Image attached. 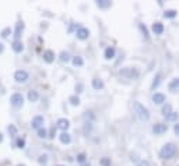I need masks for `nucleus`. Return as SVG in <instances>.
Instances as JSON below:
<instances>
[{
	"mask_svg": "<svg viewBox=\"0 0 179 166\" xmlns=\"http://www.w3.org/2000/svg\"><path fill=\"white\" fill-rule=\"evenodd\" d=\"M165 117H167L168 121H173V120H176V119H178V113L171 112V113H168V115H165Z\"/></svg>",
	"mask_w": 179,
	"mask_h": 166,
	"instance_id": "obj_22",
	"label": "nucleus"
},
{
	"mask_svg": "<svg viewBox=\"0 0 179 166\" xmlns=\"http://www.w3.org/2000/svg\"><path fill=\"white\" fill-rule=\"evenodd\" d=\"M168 88H169L171 92H176V91H179V78L172 80V81L168 84Z\"/></svg>",
	"mask_w": 179,
	"mask_h": 166,
	"instance_id": "obj_12",
	"label": "nucleus"
},
{
	"mask_svg": "<svg viewBox=\"0 0 179 166\" xmlns=\"http://www.w3.org/2000/svg\"><path fill=\"white\" fill-rule=\"evenodd\" d=\"M69 126H70V123H69L67 119H59V120H58V127L60 128V130L66 131L67 128H69Z\"/></svg>",
	"mask_w": 179,
	"mask_h": 166,
	"instance_id": "obj_9",
	"label": "nucleus"
},
{
	"mask_svg": "<svg viewBox=\"0 0 179 166\" xmlns=\"http://www.w3.org/2000/svg\"><path fill=\"white\" fill-rule=\"evenodd\" d=\"M77 160L83 163V162H84V160H85V155H84V154H80L79 156H77Z\"/></svg>",
	"mask_w": 179,
	"mask_h": 166,
	"instance_id": "obj_34",
	"label": "nucleus"
},
{
	"mask_svg": "<svg viewBox=\"0 0 179 166\" xmlns=\"http://www.w3.org/2000/svg\"><path fill=\"white\" fill-rule=\"evenodd\" d=\"M167 130H168L167 124H162V123H158V124H155V126L153 127V133H154L155 136H160V134H164Z\"/></svg>",
	"mask_w": 179,
	"mask_h": 166,
	"instance_id": "obj_6",
	"label": "nucleus"
},
{
	"mask_svg": "<svg viewBox=\"0 0 179 166\" xmlns=\"http://www.w3.org/2000/svg\"><path fill=\"white\" fill-rule=\"evenodd\" d=\"M42 124H43V117H42V116H35V117L32 119V127H34V128H38V130H39Z\"/></svg>",
	"mask_w": 179,
	"mask_h": 166,
	"instance_id": "obj_7",
	"label": "nucleus"
},
{
	"mask_svg": "<svg viewBox=\"0 0 179 166\" xmlns=\"http://www.w3.org/2000/svg\"><path fill=\"white\" fill-rule=\"evenodd\" d=\"M9 34H11V30H10V28H4V30L2 31V36H3V38H7Z\"/></svg>",
	"mask_w": 179,
	"mask_h": 166,
	"instance_id": "obj_30",
	"label": "nucleus"
},
{
	"mask_svg": "<svg viewBox=\"0 0 179 166\" xmlns=\"http://www.w3.org/2000/svg\"><path fill=\"white\" fill-rule=\"evenodd\" d=\"M101 165L102 166H111V160L108 159V158H102V159H101Z\"/></svg>",
	"mask_w": 179,
	"mask_h": 166,
	"instance_id": "obj_31",
	"label": "nucleus"
},
{
	"mask_svg": "<svg viewBox=\"0 0 179 166\" xmlns=\"http://www.w3.org/2000/svg\"><path fill=\"white\" fill-rule=\"evenodd\" d=\"M39 162H41V163H45V162H46V156H41V158H39Z\"/></svg>",
	"mask_w": 179,
	"mask_h": 166,
	"instance_id": "obj_38",
	"label": "nucleus"
},
{
	"mask_svg": "<svg viewBox=\"0 0 179 166\" xmlns=\"http://www.w3.org/2000/svg\"><path fill=\"white\" fill-rule=\"evenodd\" d=\"M153 32H154L155 35H161V34L164 32V25L161 24V22H155V24H153Z\"/></svg>",
	"mask_w": 179,
	"mask_h": 166,
	"instance_id": "obj_10",
	"label": "nucleus"
},
{
	"mask_svg": "<svg viewBox=\"0 0 179 166\" xmlns=\"http://www.w3.org/2000/svg\"><path fill=\"white\" fill-rule=\"evenodd\" d=\"M97 6L100 7V9H106V7L111 6V2H109V0H98Z\"/></svg>",
	"mask_w": 179,
	"mask_h": 166,
	"instance_id": "obj_17",
	"label": "nucleus"
},
{
	"mask_svg": "<svg viewBox=\"0 0 179 166\" xmlns=\"http://www.w3.org/2000/svg\"><path fill=\"white\" fill-rule=\"evenodd\" d=\"M3 49H4V48H3V43H0V53L3 52Z\"/></svg>",
	"mask_w": 179,
	"mask_h": 166,
	"instance_id": "obj_39",
	"label": "nucleus"
},
{
	"mask_svg": "<svg viewBox=\"0 0 179 166\" xmlns=\"http://www.w3.org/2000/svg\"><path fill=\"white\" fill-rule=\"evenodd\" d=\"M24 145H25V141L22 138L17 140V147H18V148H24Z\"/></svg>",
	"mask_w": 179,
	"mask_h": 166,
	"instance_id": "obj_33",
	"label": "nucleus"
},
{
	"mask_svg": "<svg viewBox=\"0 0 179 166\" xmlns=\"http://www.w3.org/2000/svg\"><path fill=\"white\" fill-rule=\"evenodd\" d=\"M22 30H24V24H22V22H17V25H15V32H14L15 41H18V39H20V35H21Z\"/></svg>",
	"mask_w": 179,
	"mask_h": 166,
	"instance_id": "obj_13",
	"label": "nucleus"
},
{
	"mask_svg": "<svg viewBox=\"0 0 179 166\" xmlns=\"http://www.w3.org/2000/svg\"><path fill=\"white\" fill-rule=\"evenodd\" d=\"M176 15V11L175 10H167V11L164 13V17L165 18H173Z\"/></svg>",
	"mask_w": 179,
	"mask_h": 166,
	"instance_id": "obj_23",
	"label": "nucleus"
},
{
	"mask_svg": "<svg viewBox=\"0 0 179 166\" xmlns=\"http://www.w3.org/2000/svg\"><path fill=\"white\" fill-rule=\"evenodd\" d=\"M139 27H140V30H141V32L144 34V36H146V38H148V31H147L146 25H144V24H140Z\"/></svg>",
	"mask_w": 179,
	"mask_h": 166,
	"instance_id": "obj_29",
	"label": "nucleus"
},
{
	"mask_svg": "<svg viewBox=\"0 0 179 166\" xmlns=\"http://www.w3.org/2000/svg\"><path fill=\"white\" fill-rule=\"evenodd\" d=\"M69 102L71 103V105H74V106H77L80 103V99H79V97H76V95H73V97H70L69 98Z\"/></svg>",
	"mask_w": 179,
	"mask_h": 166,
	"instance_id": "obj_24",
	"label": "nucleus"
},
{
	"mask_svg": "<svg viewBox=\"0 0 179 166\" xmlns=\"http://www.w3.org/2000/svg\"><path fill=\"white\" fill-rule=\"evenodd\" d=\"M13 50L17 52V53L21 52L22 50V43L20 42V41H14V42H13Z\"/></svg>",
	"mask_w": 179,
	"mask_h": 166,
	"instance_id": "obj_19",
	"label": "nucleus"
},
{
	"mask_svg": "<svg viewBox=\"0 0 179 166\" xmlns=\"http://www.w3.org/2000/svg\"><path fill=\"white\" fill-rule=\"evenodd\" d=\"M162 113H164V115H168V113H171V105H165L164 108H162Z\"/></svg>",
	"mask_w": 179,
	"mask_h": 166,
	"instance_id": "obj_32",
	"label": "nucleus"
},
{
	"mask_svg": "<svg viewBox=\"0 0 179 166\" xmlns=\"http://www.w3.org/2000/svg\"><path fill=\"white\" fill-rule=\"evenodd\" d=\"M160 81H161V73H157V76L154 77V81L151 84V89H155V88L160 85Z\"/></svg>",
	"mask_w": 179,
	"mask_h": 166,
	"instance_id": "obj_18",
	"label": "nucleus"
},
{
	"mask_svg": "<svg viewBox=\"0 0 179 166\" xmlns=\"http://www.w3.org/2000/svg\"><path fill=\"white\" fill-rule=\"evenodd\" d=\"M18 166H24V165H18Z\"/></svg>",
	"mask_w": 179,
	"mask_h": 166,
	"instance_id": "obj_41",
	"label": "nucleus"
},
{
	"mask_svg": "<svg viewBox=\"0 0 179 166\" xmlns=\"http://www.w3.org/2000/svg\"><path fill=\"white\" fill-rule=\"evenodd\" d=\"M115 56V49L113 48H106L105 49V59H112Z\"/></svg>",
	"mask_w": 179,
	"mask_h": 166,
	"instance_id": "obj_20",
	"label": "nucleus"
},
{
	"mask_svg": "<svg viewBox=\"0 0 179 166\" xmlns=\"http://www.w3.org/2000/svg\"><path fill=\"white\" fill-rule=\"evenodd\" d=\"M88 35H90V32H88L87 28H79V31H77V38L79 39H87Z\"/></svg>",
	"mask_w": 179,
	"mask_h": 166,
	"instance_id": "obj_11",
	"label": "nucleus"
},
{
	"mask_svg": "<svg viewBox=\"0 0 179 166\" xmlns=\"http://www.w3.org/2000/svg\"><path fill=\"white\" fill-rule=\"evenodd\" d=\"M176 154V147L173 144H165L160 151V158L162 159H171Z\"/></svg>",
	"mask_w": 179,
	"mask_h": 166,
	"instance_id": "obj_2",
	"label": "nucleus"
},
{
	"mask_svg": "<svg viewBox=\"0 0 179 166\" xmlns=\"http://www.w3.org/2000/svg\"><path fill=\"white\" fill-rule=\"evenodd\" d=\"M133 109H134V113H136V116L141 121H146V120H148V119H150L148 109H147L144 105H141L140 102H134L133 103Z\"/></svg>",
	"mask_w": 179,
	"mask_h": 166,
	"instance_id": "obj_1",
	"label": "nucleus"
},
{
	"mask_svg": "<svg viewBox=\"0 0 179 166\" xmlns=\"http://www.w3.org/2000/svg\"><path fill=\"white\" fill-rule=\"evenodd\" d=\"M153 102L157 103V105H160V103L165 102V95L164 94H160V92L154 94V95H153Z\"/></svg>",
	"mask_w": 179,
	"mask_h": 166,
	"instance_id": "obj_8",
	"label": "nucleus"
},
{
	"mask_svg": "<svg viewBox=\"0 0 179 166\" xmlns=\"http://www.w3.org/2000/svg\"><path fill=\"white\" fill-rule=\"evenodd\" d=\"M60 141L63 142V144H69L70 142V136L66 133V131H63V133L60 134Z\"/></svg>",
	"mask_w": 179,
	"mask_h": 166,
	"instance_id": "obj_21",
	"label": "nucleus"
},
{
	"mask_svg": "<svg viewBox=\"0 0 179 166\" xmlns=\"http://www.w3.org/2000/svg\"><path fill=\"white\" fill-rule=\"evenodd\" d=\"M59 166H63V165H59Z\"/></svg>",
	"mask_w": 179,
	"mask_h": 166,
	"instance_id": "obj_42",
	"label": "nucleus"
},
{
	"mask_svg": "<svg viewBox=\"0 0 179 166\" xmlns=\"http://www.w3.org/2000/svg\"><path fill=\"white\" fill-rule=\"evenodd\" d=\"M14 78L17 82H25L28 80V73L24 70H18V71L14 73Z\"/></svg>",
	"mask_w": 179,
	"mask_h": 166,
	"instance_id": "obj_5",
	"label": "nucleus"
},
{
	"mask_svg": "<svg viewBox=\"0 0 179 166\" xmlns=\"http://www.w3.org/2000/svg\"><path fill=\"white\" fill-rule=\"evenodd\" d=\"M10 102L14 108H21L22 102H24V98H22L21 94H13L11 98H10Z\"/></svg>",
	"mask_w": 179,
	"mask_h": 166,
	"instance_id": "obj_4",
	"label": "nucleus"
},
{
	"mask_svg": "<svg viewBox=\"0 0 179 166\" xmlns=\"http://www.w3.org/2000/svg\"><path fill=\"white\" fill-rule=\"evenodd\" d=\"M119 74H120L122 77H124V78L128 80H137L139 78V71H137L136 69H130V67H126V69H122L120 71H119Z\"/></svg>",
	"mask_w": 179,
	"mask_h": 166,
	"instance_id": "obj_3",
	"label": "nucleus"
},
{
	"mask_svg": "<svg viewBox=\"0 0 179 166\" xmlns=\"http://www.w3.org/2000/svg\"><path fill=\"white\" fill-rule=\"evenodd\" d=\"M92 87H94L95 89H102V88H104V82L101 81L100 78H94V80H92Z\"/></svg>",
	"mask_w": 179,
	"mask_h": 166,
	"instance_id": "obj_16",
	"label": "nucleus"
},
{
	"mask_svg": "<svg viewBox=\"0 0 179 166\" xmlns=\"http://www.w3.org/2000/svg\"><path fill=\"white\" fill-rule=\"evenodd\" d=\"M137 166H150V163H148V160H141Z\"/></svg>",
	"mask_w": 179,
	"mask_h": 166,
	"instance_id": "obj_35",
	"label": "nucleus"
},
{
	"mask_svg": "<svg viewBox=\"0 0 179 166\" xmlns=\"http://www.w3.org/2000/svg\"><path fill=\"white\" fill-rule=\"evenodd\" d=\"M70 59V54L67 53V52H62L60 53V60L62 61H67Z\"/></svg>",
	"mask_w": 179,
	"mask_h": 166,
	"instance_id": "obj_26",
	"label": "nucleus"
},
{
	"mask_svg": "<svg viewBox=\"0 0 179 166\" xmlns=\"http://www.w3.org/2000/svg\"><path fill=\"white\" fill-rule=\"evenodd\" d=\"M2 141H3V134L0 133V142H2Z\"/></svg>",
	"mask_w": 179,
	"mask_h": 166,
	"instance_id": "obj_40",
	"label": "nucleus"
},
{
	"mask_svg": "<svg viewBox=\"0 0 179 166\" xmlns=\"http://www.w3.org/2000/svg\"><path fill=\"white\" fill-rule=\"evenodd\" d=\"M9 131L11 136H17V127H15L14 124H10L9 126Z\"/></svg>",
	"mask_w": 179,
	"mask_h": 166,
	"instance_id": "obj_27",
	"label": "nucleus"
},
{
	"mask_svg": "<svg viewBox=\"0 0 179 166\" xmlns=\"http://www.w3.org/2000/svg\"><path fill=\"white\" fill-rule=\"evenodd\" d=\"M46 136H48V131H46L45 128H39V130H38V137H41V138H45Z\"/></svg>",
	"mask_w": 179,
	"mask_h": 166,
	"instance_id": "obj_28",
	"label": "nucleus"
},
{
	"mask_svg": "<svg viewBox=\"0 0 179 166\" xmlns=\"http://www.w3.org/2000/svg\"><path fill=\"white\" fill-rule=\"evenodd\" d=\"M173 131H175L176 136H179V124H176V126L173 127Z\"/></svg>",
	"mask_w": 179,
	"mask_h": 166,
	"instance_id": "obj_37",
	"label": "nucleus"
},
{
	"mask_svg": "<svg viewBox=\"0 0 179 166\" xmlns=\"http://www.w3.org/2000/svg\"><path fill=\"white\" fill-rule=\"evenodd\" d=\"M38 98H39V95H38L37 91H30V92H28V99H30L31 102H37Z\"/></svg>",
	"mask_w": 179,
	"mask_h": 166,
	"instance_id": "obj_15",
	"label": "nucleus"
},
{
	"mask_svg": "<svg viewBox=\"0 0 179 166\" xmlns=\"http://www.w3.org/2000/svg\"><path fill=\"white\" fill-rule=\"evenodd\" d=\"M76 91H77V92H81V91H83V84H77L76 85Z\"/></svg>",
	"mask_w": 179,
	"mask_h": 166,
	"instance_id": "obj_36",
	"label": "nucleus"
},
{
	"mask_svg": "<svg viewBox=\"0 0 179 166\" xmlns=\"http://www.w3.org/2000/svg\"><path fill=\"white\" fill-rule=\"evenodd\" d=\"M53 59H55V53L52 50H46L45 53H43V60H45L46 63H52Z\"/></svg>",
	"mask_w": 179,
	"mask_h": 166,
	"instance_id": "obj_14",
	"label": "nucleus"
},
{
	"mask_svg": "<svg viewBox=\"0 0 179 166\" xmlns=\"http://www.w3.org/2000/svg\"><path fill=\"white\" fill-rule=\"evenodd\" d=\"M73 64H74V66H83V64H84V61H83L81 57L76 56V57H73Z\"/></svg>",
	"mask_w": 179,
	"mask_h": 166,
	"instance_id": "obj_25",
	"label": "nucleus"
}]
</instances>
